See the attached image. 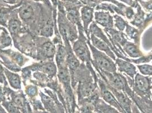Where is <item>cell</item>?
Returning a JSON list of instances; mask_svg holds the SVG:
<instances>
[{
	"instance_id": "obj_13",
	"label": "cell",
	"mask_w": 152,
	"mask_h": 113,
	"mask_svg": "<svg viewBox=\"0 0 152 113\" xmlns=\"http://www.w3.org/2000/svg\"><path fill=\"white\" fill-rule=\"evenodd\" d=\"M66 64L69 68L72 78L73 77L77 70L80 66V61L77 59L76 55H75L69 45L67 47L66 50Z\"/></svg>"
},
{
	"instance_id": "obj_2",
	"label": "cell",
	"mask_w": 152,
	"mask_h": 113,
	"mask_svg": "<svg viewBox=\"0 0 152 113\" xmlns=\"http://www.w3.org/2000/svg\"><path fill=\"white\" fill-rule=\"evenodd\" d=\"M95 70L98 72L97 74L106 85L116 90L124 92L129 96V97L133 94V91L129 87L126 76L120 73H117L116 72L111 73L98 69H95Z\"/></svg>"
},
{
	"instance_id": "obj_5",
	"label": "cell",
	"mask_w": 152,
	"mask_h": 113,
	"mask_svg": "<svg viewBox=\"0 0 152 113\" xmlns=\"http://www.w3.org/2000/svg\"><path fill=\"white\" fill-rule=\"evenodd\" d=\"M104 31L107 34L108 38L111 42L116 51L121 55L128 57L122 48L128 41L126 35L123 32L114 29V28H104Z\"/></svg>"
},
{
	"instance_id": "obj_29",
	"label": "cell",
	"mask_w": 152,
	"mask_h": 113,
	"mask_svg": "<svg viewBox=\"0 0 152 113\" xmlns=\"http://www.w3.org/2000/svg\"><path fill=\"white\" fill-rule=\"evenodd\" d=\"M20 22L17 20H12L9 23V31L12 33H15L19 31L20 28Z\"/></svg>"
},
{
	"instance_id": "obj_20",
	"label": "cell",
	"mask_w": 152,
	"mask_h": 113,
	"mask_svg": "<svg viewBox=\"0 0 152 113\" xmlns=\"http://www.w3.org/2000/svg\"><path fill=\"white\" fill-rule=\"evenodd\" d=\"M66 51L63 45H59L56 54V62L59 69L65 67V63L66 60Z\"/></svg>"
},
{
	"instance_id": "obj_34",
	"label": "cell",
	"mask_w": 152,
	"mask_h": 113,
	"mask_svg": "<svg viewBox=\"0 0 152 113\" xmlns=\"http://www.w3.org/2000/svg\"><path fill=\"white\" fill-rule=\"evenodd\" d=\"M65 2H68V3H70L72 4H74V5H80L81 2L78 1V0H63Z\"/></svg>"
},
{
	"instance_id": "obj_4",
	"label": "cell",
	"mask_w": 152,
	"mask_h": 113,
	"mask_svg": "<svg viewBox=\"0 0 152 113\" xmlns=\"http://www.w3.org/2000/svg\"><path fill=\"white\" fill-rule=\"evenodd\" d=\"M152 78L137 73L131 87L133 92L142 99H151Z\"/></svg>"
},
{
	"instance_id": "obj_23",
	"label": "cell",
	"mask_w": 152,
	"mask_h": 113,
	"mask_svg": "<svg viewBox=\"0 0 152 113\" xmlns=\"http://www.w3.org/2000/svg\"><path fill=\"white\" fill-rule=\"evenodd\" d=\"M113 17L115 19L114 26L115 27V28H116L119 31L123 32L126 29L127 24H128V22L123 19L119 15L115 14Z\"/></svg>"
},
{
	"instance_id": "obj_1",
	"label": "cell",
	"mask_w": 152,
	"mask_h": 113,
	"mask_svg": "<svg viewBox=\"0 0 152 113\" xmlns=\"http://www.w3.org/2000/svg\"><path fill=\"white\" fill-rule=\"evenodd\" d=\"M78 30L79 36L77 40L73 43V50L75 53L76 56L83 62V63H86V66L90 70L95 82H97L98 76L93 67L91 63L92 59L87 43L88 39L83 34L84 29L83 28L78 27Z\"/></svg>"
},
{
	"instance_id": "obj_43",
	"label": "cell",
	"mask_w": 152,
	"mask_h": 113,
	"mask_svg": "<svg viewBox=\"0 0 152 113\" xmlns=\"http://www.w3.org/2000/svg\"></svg>"
},
{
	"instance_id": "obj_19",
	"label": "cell",
	"mask_w": 152,
	"mask_h": 113,
	"mask_svg": "<svg viewBox=\"0 0 152 113\" xmlns=\"http://www.w3.org/2000/svg\"><path fill=\"white\" fill-rule=\"evenodd\" d=\"M95 107L96 109L102 113H121L114 107L111 106L106 103L101 98L96 102Z\"/></svg>"
},
{
	"instance_id": "obj_17",
	"label": "cell",
	"mask_w": 152,
	"mask_h": 113,
	"mask_svg": "<svg viewBox=\"0 0 152 113\" xmlns=\"http://www.w3.org/2000/svg\"><path fill=\"white\" fill-rule=\"evenodd\" d=\"M96 10H104L107 12H110L113 14L116 13L118 15L125 17L124 11L119 8V7H116L113 4H106V3H101L99 4L95 8Z\"/></svg>"
},
{
	"instance_id": "obj_33",
	"label": "cell",
	"mask_w": 152,
	"mask_h": 113,
	"mask_svg": "<svg viewBox=\"0 0 152 113\" xmlns=\"http://www.w3.org/2000/svg\"><path fill=\"white\" fill-rule=\"evenodd\" d=\"M37 93V89L34 87H31V88H28L27 90V93L30 97H34L35 96Z\"/></svg>"
},
{
	"instance_id": "obj_36",
	"label": "cell",
	"mask_w": 152,
	"mask_h": 113,
	"mask_svg": "<svg viewBox=\"0 0 152 113\" xmlns=\"http://www.w3.org/2000/svg\"><path fill=\"white\" fill-rule=\"evenodd\" d=\"M0 113H8L4 109V107L0 105Z\"/></svg>"
},
{
	"instance_id": "obj_9",
	"label": "cell",
	"mask_w": 152,
	"mask_h": 113,
	"mask_svg": "<svg viewBox=\"0 0 152 113\" xmlns=\"http://www.w3.org/2000/svg\"><path fill=\"white\" fill-rule=\"evenodd\" d=\"M115 64L116 65L117 70L119 72H124L127 76L134 79V76L137 74V70L136 67L132 63L118 58L115 60Z\"/></svg>"
},
{
	"instance_id": "obj_41",
	"label": "cell",
	"mask_w": 152,
	"mask_h": 113,
	"mask_svg": "<svg viewBox=\"0 0 152 113\" xmlns=\"http://www.w3.org/2000/svg\"><path fill=\"white\" fill-rule=\"evenodd\" d=\"M151 100L152 101V94H151Z\"/></svg>"
},
{
	"instance_id": "obj_35",
	"label": "cell",
	"mask_w": 152,
	"mask_h": 113,
	"mask_svg": "<svg viewBox=\"0 0 152 113\" xmlns=\"http://www.w3.org/2000/svg\"><path fill=\"white\" fill-rule=\"evenodd\" d=\"M121 1H122L127 3V4L131 5L132 7H134V2H133L132 0H121Z\"/></svg>"
},
{
	"instance_id": "obj_7",
	"label": "cell",
	"mask_w": 152,
	"mask_h": 113,
	"mask_svg": "<svg viewBox=\"0 0 152 113\" xmlns=\"http://www.w3.org/2000/svg\"><path fill=\"white\" fill-rule=\"evenodd\" d=\"M89 34H93L94 35L96 38H100L103 42H104L106 44H107L108 46L111 48V49L114 51V53L117 56L118 58H119L121 59H123L124 60H126L127 61H128L131 63V59L128 58L127 56H123L118 53L115 49L114 48L113 44L109 38H107V36L103 33V31H102L101 28H99L98 25H96V23L95 22H93L91 24L89 25ZM90 36V35H89Z\"/></svg>"
},
{
	"instance_id": "obj_22",
	"label": "cell",
	"mask_w": 152,
	"mask_h": 113,
	"mask_svg": "<svg viewBox=\"0 0 152 113\" xmlns=\"http://www.w3.org/2000/svg\"><path fill=\"white\" fill-rule=\"evenodd\" d=\"M80 112L81 113H94L95 112V106L87 101H83L78 104Z\"/></svg>"
},
{
	"instance_id": "obj_6",
	"label": "cell",
	"mask_w": 152,
	"mask_h": 113,
	"mask_svg": "<svg viewBox=\"0 0 152 113\" xmlns=\"http://www.w3.org/2000/svg\"><path fill=\"white\" fill-rule=\"evenodd\" d=\"M97 83L99 88L100 95L102 99L109 105L114 107V108L117 109L121 113H126L123 109L113 93L108 89L106 83L99 76Z\"/></svg>"
},
{
	"instance_id": "obj_24",
	"label": "cell",
	"mask_w": 152,
	"mask_h": 113,
	"mask_svg": "<svg viewBox=\"0 0 152 113\" xmlns=\"http://www.w3.org/2000/svg\"><path fill=\"white\" fill-rule=\"evenodd\" d=\"M42 49L45 54L48 56H53L56 50L54 45L50 42H47L43 44Z\"/></svg>"
},
{
	"instance_id": "obj_28",
	"label": "cell",
	"mask_w": 152,
	"mask_h": 113,
	"mask_svg": "<svg viewBox=\"0 0 152 113\" xmlns=\"http://www.w3.org/2000/svg\"><path fill=\"white\" fill-rule=\"evenodd\" d=\"M42 70L48 75H53L56 73V69L54 64L52 63H47L45 64L42 67Z\"/></svg>"
},
{
	"instance_id": "obj_10",
	"label": "cell",
	"mask_w": 152,
	"mask_h": 113,
	"mask_svg": "<svg viewBox=\"0 0 152 113\" xmlns=\"http://www.w3.org/2000/svg\"><path fill=\"white\" fill-rule=\"evenodd\" d=\"M94 13V7H93L84 6L81 9V18L83 22V27L84 31L86 34L88 39L89 40H90V36L88 32L89 25L91 23L93 22Z\"/></svg>"
},
{
	"instance_id": "obj_21",
	"label": "cell",
	"mask_w": 152,
	"mask_h": 113,
	"mask_svg": "<svg viewBox=\"0 0 152 113\" xmlns=\"http://www.w3.org/2000/svg\"><path fill=\"white\" fill-rule=\"evenodd\" d=\"M6 72L8 80L9 81L10 84H11L12 87L14 89H20V78L19 76L17 74H14L13 73H11L10 72Z\"/></svg>"
},
{
	"instance_id": "obj_16",
	"label": "cell",
	"mask_w": 152,
	"mask_h": 113,
	"mask_svg": "<svg viewBox=\"0 0 152 113\" xmlns=\"http://www.w3.org/2000/svg\"><path fill=\"white\" fill-rule=\"evenodd\" d=\"M126 35L128 38L133 40L134 44L140 46V36L142 32L140 31L139 29H136L131 25L127 24L126 27Z\"/></svg>"
},
{
	"instance_id": "obj_11",
	"label": "cell",
	"mask_w": 152,
	"mask_h": 113,
	"mask_svg": "<svg viewBox=\"0 0 152 113\" xmlns=\"http://www.w3.org/2000/svg\"><path fill=\"white\" fill-rule=\"evenodd\" d=\"M94 19L96 23L101 25L104 28L114 27V17L108 12H95Z\"/></svg>"
},
{
	"instance_id": "obj_32",
	"label": "cell",
	"mask_w": 152,
	"mask_h": 113,
	"mask_svg": "<svg viewBox=\"0 0 152 113\" xmlns=\"http://www.w3.org/2000/svg\"><path fill=\"white\" fill-rule=\"evenodd\" d=\"M140 1V4H141V5L146 10L152 11V1H149L148 2L142 1L141 0Z\"/></svg>"
},
{
	"instance_id": "obj_37",
	"label": "cell",
	"mask_w": 152,
	"mask_h": 113,
	"mask_svg": "<svg viewBox=\"0 0 152 113\" xmlns=\"http://www.w3.org/2000/svg\"><path fill=\"white\" fill-rule=\"evenodd\" d=\"M75 113H81L80 112V110L78 109V108H77L76 109V110H75Z\"/></svg>"
},
{
	"instance_id": "obj_31",
	"label": "cell",
	"mask_w": 152,
	"mask_h": 113,
	"mask_svg": "<svg viewBox=\"0 0 152 113\" xmlns=\"http://www.w3.org/2000/svg\"><path fill=\"white\" fill-rule=\"evenodd\" d=\"M124 15L128 20H132L133 19L135 13L133 11V9L131 7H126L124 9Z\"/></svg>"
},
{
	"instance_id": "obj_3",
	"label": "cell",
	"mask_w": 152,
	"mask_h": 113,
	"mask_svg": "<svg viewBox=\"0 0 152 113\" xmlns=\"http://www.w3.org/2000/svg\"><path fill=\"white\" fill-rule=\"evenodd\" d=\"M87 43L93 54V59H92L91 63L94 68L111 73L116 72L117 67L113 59L108 56L106 53L97 49L90 43L89 39L87 40Z\"/></svg>"
},
{
	"instance_id": "obj_15",
	"label": "cell",
	"mask_w": 152,
	"mask_h": 113,
	"mask_svg": "<svg viewBox=\"0 0 152 113\" xmlns=\"http://www.w3.org/2000/svg\"><path fill=\"white\" fill-rule=\"evenodd\" d=\"M123 50L126 53L127 56L132 58H138L144 56L142 51L140 50L139 46L129 42V41L122 48Z\"/></svg>"
},
{
	"instance_id": "obj_14",
	"label": "cell",
	"mask_w": 152,
	"mask_h": 113,
	"mask_svg": "<svg viewBox=\"0 0 152 113\" xmlns=\"http://www.w3.org/2000/svg\"><path fill=\"white\" fill-rule=\"evenodd\" d=\"M68 8L66 17L68 20L73 25H76L78 27H83L81 22V16L79 12V7L73 5V7L69 6Z\"/></svg>"
},
{
	"instance_id": "obj_42",
	"label": "cell",
	"mask_w": 152,
	"mask_h": 113,
	"mask_svg": "<svg viewBox=\"0 0 152 113\" xmlns=\"http://www.w3.org/2000/svg\"><path fill=\"white\" fill-rule=\"evenodd\" d=\"M35 1H42V0H35Z\"/></svg>"
},
{
	"instance_id": "obj_27",
	"label": "cell",
	"mask_w": 152,
	"mask_h": 113,
	"mask_svg": "<svg viewBox=\"0 0 152 113\" xmlns=\"http://www.w3.org/2000/svg\"><path fill=\"white\" fill-rule=\"evenodd\" d=\"M151 61H152V53H151L149 55H144L138 59H131V63L139 64L141 63H148Z\"/></svg>"
},
{
	"instance_id": "obj_25",
	"label": "cell",
	"mask_w": 152,
	"mask_h": 113,
	"mask_svg": "<svg viewBox=\"0 0 152 113\" xmlns=\"http://www.w3.org/2000/svg\"><path fill=\"white\" fill-rule=\"evenodd\" d=\"M2 105L8 113H20L18 107L13 102L5 101L3 102Z\"/></svg>"
},
{
	"instance_id": "obj_26",
	"label": "cell",
	"mask_w": 152,
	"mask_h": 113,
	"mask_svg": "<svg viewBox=\"0 0 152 113\" xmlns=\"http://www.w3.org/2000/svg\"><path fill=\"white\" fill-rule=\"evenodd\" d=\"M137 67L139 70L140 72L143 75H152V66L150 64H142L138 65Z\"/></svg>"
},
{
	"instance_id": "obj_18",
	"label": "cell",
	"mask_w": 152,
	"mask_h": 113,
	"mask_svg": "<svg viewBox=\"0 0 152 113\" xmlns=\"http://www.w3.org/2000/svg\"><path fill=\"white\" fill-rule=\"evenodd\" d=\"M19 17L23 20H28L31 19L34 15V9L30 4H25L20 7Z\"/></svg>"
},
{
	"instance_id": "obj_8",
	"label": "cell",
	"mask_w": 152,
	"mask_h": 113,
	"mask_svg": "<svg viewBox=\"0 0 152 113\" xmlns=\"http://www.w3.org/2000/svg\"><path fill=\"white\" fill-rule=\"evenodd\" d=\"M108 89L113 93L119 104L126 113H132V105L133 101L132 100L126 93L123 91H118L106 85Z\"/></svg>"
},
{
	"instance_id": "obj_38",
	"label": "cell",
	"mask_w": 152,
	"mask_h": 113,
	"mask_svg": "<svg viewBox=\"0 0 152 113\" xmlns=\"http://www.w3.org/2000/svg\"><path fill=\"white\" fill-rule=\"evenodd\" d=\"M94 113H101V112H99V110H97V109H95V112H94Z\"/></svg>"
},
{
	"instance_id": "obj_30",
	"label": "cell",
	"mask_w": 152,
	"mask_h": 113,
	"mask_svg": "<svg viewBox=\"0 0 152 113\" xmlns=\"http://www.w3.org/2000/svg\"><path fill=\"white\" fill-rule=\"evenodd\" d=\"M53 32V30L52 25L50 24L46 25L42 29L41 35L45 37H50L52 35Z\"/></svg>"
},
{
	"instance_id": "obj_12",
	"label": "cell",
	"mask_w": 152,
	"mask_h": 113,
	"mask_svg": "<svg viewBox=\"0 0 152 113\" xmlns=\"http://www.w3.org/2000/svg\"><path fill=\"white\" fill-rule=\"evenodd\" d=\"M90 40L91 41L92 45L97 49L101 51H104L108 56H110L114 61L116 60V56L114 51L108 46L107 44L103 42L99 38H96L94 35L90 34Z\"/></svg>"
},
{
	"instance_id": "obj_39",
	"label": "cell",
	"mask_w": 152,
	"mask_h": 113,
	"mask_svg": "<svg viewBox=\"0 0 152 113\" xmlns=\"http://www.w3.org/2000/svg\"><path fill=\"white\" fill-rule=\"evenodd\" d=\"M2 67H1V66H0V74L2 72Z\"/></svg>"
},
{
	"instance_id": "obj_40",
	"label": "cell",
	"mask_w": 152,
	"mask_h": 113,
	"mask_svg": "<svg viewBox=\"0 0 152 113\" xmlns=\"http://www.w3.org/2000/svg\"><path fill=\"white\" fill-rule=\"evenodd\" d=\"M7 1H13V0H7Z\"/></svg>"
}]
</instances>
